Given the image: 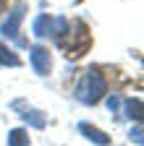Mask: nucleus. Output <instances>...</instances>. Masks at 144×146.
<instances>
[{
	"mask_svg": "<svg viewBox=\"0 0 144 146\" xmlns=\"http://www.w3.org/2000/svg\"><path fill=\"white\" fill-rule=\"evenodd\" d=\"M105 78H102V73L100 70H86L84 76H81V81L76 84V99L79 102H84V104H97L100 99H102V94H105Z\"/></svg>",
	"mask_w": 144,
	"mask_h": 146,
	"instance_id": "f257e3e1",
	"label": "nucleus"
},
{
	"mask_svg": "<svg viewBox=\"0 0 144 146\" xmlns=\"http://www.w3.org/2000/svg\"><path fill=\"white\" fill-rule=\"evenodd\" d=\"M31 31L34 36H55V39L60 42L63 39V34L68 31V21L66 18H50V16H37L34 18V24H31Z\"/></svg>",
	"mask_w": 144,
	"mask_h": 146,
	"instance_id": "f03ea898",
	"label": "nucleus"
},
{
	"mask_svg": "<svg viewBox=\"0 0 144 146\" xmlns=\"http://www.w3.org/2000/svg\"><path fill=\"white\" fill-rule=\"evenodd\" d=\"M21 18H24V5H16L13 11H11V16L5 18V24H3V29H0V34L3 36H8V39H13L16 44H26L21 36H19V26H21Z\"/></svg>",
	"mask_w": 144,
	"mask_h": 146,
	"instance_id": "7ed1b4c3",
	"label": "nucleus"
},
{
	"mask_svg": "<svg viewBox=\"0 0 144 146\" xmlns=\"http://www.w3.org/2000/svg\"><path fill=\"white\" fill-rule=\"evenodd\" d=\"M29 52H31L29 58H31V68H34V73H40V76H47V73H50V65H52L50 50H45L42 44H34Z\"/></svg>",
	"mask_w": 144,
	"mask_h": 146,
	"instance_id": "20e7f679",
	"label": "nucleus"
},
{
	"mask_svg": "<svg viewBox=\"0 0 144 146\" xmlns=\"http://www.w3.org/2000/svg\"><path fill=\"white\" fill-rule=\"evenodd\" d=\"M79 131H81L89 141H94V143H100V146H107V143H110V136H105L100 128L89 125V123H81V125H79Z\"/></svg>",
	"mask_w": 144,
	"mask_h": 146,
	"instance_id": "39448f33",
	"label": "nucleus"
},
{
	"mask_svg": "<svg viewBox=\"0 0 144 146\" xmlns=\"http://www.w3.org/2000/svg\"><path fill=\"white\" fill-rule=\"evenodd\" d=\"M8 146H29V133L24 128H16L8 133Z\"/></svg>",
	"mask_w": 144,
	"mask_h": 146,
	"instance_id": "423d86ee",
	"label": "nucleus"
},
{
	"mask_svg": "<svg viewBox=\"0 0 144 146\" xmlns=\"http://www.w3.org/2000/svg\"><path fill=\"white\" fill-rule=\"evenodd\" d=\"M0 65H11V68L19 65V58H16L13 50H11V47H5L3 42H0Z\"/></svg>",
	"mask_w": 144,
	"mask_h": 146,
	"instance_id": "0eeeda50",
	"label": "nucleus"
},
{
	"mask_svg": "<svg viewBox=\"0 0 144 146\" xmlns=\"http://www.w3.org/2000/svg\"><path fill=\"white\" fill-rule=\"evenodd\" d=\"M126 115L131 120H141V99H126Z\"/></svg>",
	"mask_w": 144,
	"mask_h": 146,
	"instance_id": "6e6552de",
	"label": "nucleus"
},
{
	"mask_svg": "<svg viewBox=\"0 0 144 146\" xmlns=\"http://www.w3.org/2000/svg\"><path fill=\"white\" fill-rule=\"evenodd\" d=\"M29 125H34V128H45V117H42V112H37V110H24V115H21Z\"/></svg>",
	"mask_w": 144,
	"mask_h": 146,
	"instance_id": "1a4fd4ad",
	"label": "nucleus"
},
{
	"mask_svg": "<svg viewBox=\"0 0 144 146\" xmlns=\"http://www.w3.org/2000/svg\"><path fill=\"white\" fill-rule=\"evenodd\" d=\"M129 138H131L134 143H139V146H141V141H144V138H141V125H139V123H136V125L131 128V133H129Z\"/></svg>",
	"mask_w": 144,
	"mask_h": 146,
	"instance_id": "9d476101",
	"label": "nucleus"
},
{
	"mask_svg": "<svg viewBox=\"0 0 144 146\" xmlns=\"http://www.w3.org/2000/svg\"><path fill=\"white\" fill-rule=\"evenodd\" d=\"M107 107H110V112H113V115H115V112H118V110H121V99H118V97H115V94H113V97H110V99H107Z\"/></svg>",
	"mask_w": 144,
	"mask_h": 146,
	"instance_id": "9b49d317",
	"label": "nucleus"
},
{
	"mask_svg": "<svg viewBox=\"0 0 144 146\" xmlns=\"http://www.w3.org/2000/svg\"><path fill=\"white\" fill-rule=\"evenodd\" d=\"M3 8H5V3H3V0H0V11H3Z\"/></svg>",
	"mask_w": 144,
	"mask_h": 146,
	"instance_id": "f8f14e48",
	"label": "nucleus"
}]
</instances>
